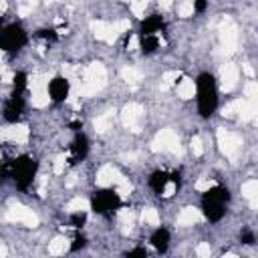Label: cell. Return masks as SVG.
Masks as SVG:
<instances>
[{
    "instance_id": "obj_7",
    "label": "cell",
    "mask_w": 258,
    "mask_h": 258,
    "mask_svg": "<svg viewBox=\"0 0 258 258\" xmlns=\"http://www.w3.org/2000/svg\"><path fill=\"white\" fill-rule=\"evenodd\" d=\"M69 93H71V83H69L67 77L56 75V77H52V79L48 81V97H50V101H52L54 105L64 103L67 97H69Z\"/></svg>"
},
{
    "instance_id": "obj_11",
    "label": "cell",
    "mask_w": 258,
    "mask_h": 258,
    "mask_svg": "<svg viewBox=\"0 0 258 258\" xmlns=\"http://www.w3.org/2000/svg\"><path fill=\"white\" fill-rule=\"evenodd\" d=\"M147 183H149V187H151V191H153V194L161 196V194L165 191L167 183H169V173H167V171H161V169H157V171H153V173L149 175Z\"/></svg>"
},
{
    "instance_id": "obj_1",
    "label": "cell",
    "mask_w": 258,
    "mask_h": 258,
    "mask_svg": "<svg viewBox=\"0 0 258 258\" xmlns=\"http://www.w3.org/2000/svg\"><path fill=\"white\" fill-rule=\"evenodd\" d=\"M36 171H38V161L32 155L22 153V155H18L14 159H8L2 165V169H0V181L4 177H10L12 183L16 185V189L26 191L32 185V181L36 177Z\"/></svg>"
},
{
    "instance_id": "obj_14",
    "label": "cell",
    "mask_w": 258,
    "mask_h": 258,
    "mask_svg": "<svg viewBox=\"0 0 258 258\" xmlns=\"http://www.w3.org/2000/svg\"><path fill=\"white\" fill-rule=\"evenodd\" d=\"M69 224L75 228V230H81L85 224H87V214L85 212H75L69 216Z\"/></svg>"
},
{
    "instance_id": "obj_21",
    "label": "cell",
    "mask_w": 258,
    "mask_h": 258,
    "mask_svg": "<svg viewBox=\"0 0 258 258\" xmlns=\"http://www.w3.org/2000/svg\"><path fill=\"white\" fill-rule=\"evenodd\" d=\"M169 181H173V183L179 187V183H181V175H179V171H171V173H169Z\"/></svg>"
},
{
    "instance_id": "obj_13",
    "label": "cell",
    "mask_w": 258,
    "mask_h": 258,
    "mask_svg": "<svg viewBox=\"0 0 258 258\" xmlns=\"http://www.w3.org/2000/svg\"><path fill=\"white\" fill-rule=\"evenodd\" d=\"M28 85V75L24 71H16L12 77V95H24Z\"/></svg>"
},
{
    "instance_id": "obj_16",
    "label": "cell",
    "mask_w": 258,
    "mask_h": 258,
    "mask_svg": "<svg viewBox=\"0 0 258 258\" xmlns=\"http://www.w3.org/2000/svg\"><path fill=\"white\" fill-rule=\"evenodd\" d=\"M240 242L246 244V246H254V242H256L254 232H252V230H242V232H240Z\"/></svg>"
},
{
    "instance_id": "obj_4",
    "label": "cell",
    "mask_w": 258,
    "mask_h": 258,
    "mask_svg": "<svg viewBox=\"0 0 258 258\" xmlns=\"http://www.w3.org/2000/svg\"><path fill=\"white\" fill-rule=\"evenodd\" d=\"M89 206H91V210L97 216L111 218L115 212H119L123 208V200H121V196L115 189H111V187H99V189H95L91 194Z\"/></svg>"
},
{
    "instance_id": "obj_2",
    "label": "cell",
    "mask_w": 258,
    "mask_h": 258,
    "mask_svg": "<svg viewBox=\"0 0 258 258\" xmlns=\"http://www.w3.org/2000/svg\"><path fill=\"white\" fill-rule=\"evenodd\" d=\"M196 95H198V113L202 119H210L218 109V83L216 77L208 71H202L196 77Z\"/></svg>"
},
{
    "instance_id": "obj_10",
    "label": "cell",
    "mask_w": 258,
    "mask_h": 258,
    "mask_svg": "<svg viewBox=\"0 0 258 258\" xmlns=\"http://www.w3.org/2000/svg\"><path fill=\"white\" fill-rule=\"evenodd\" d=\"M169 242H171V234L167 228H157L149 236V244L157 250V254H165L169 248Z\"/></svg>"
},
{
    "instance_id": "obj_8",
    "label": "cell",
    "mask_w": 258,
    "mask_h": 258,
    "mask_svg": "<svg viewBox=\"0 0 258 258\" xmlns=\"http://www.w3.org/2000/svg\"><path fill=\"white\" fill-rule=\"evenodd\" d=\"M24 113V97L22 95H10V99L4 103V121L6 123H18Z\"/></svg>"
},
{
    "instance_id": "obj_9",
    "label": "cell",
    "mask_w": 258,
    "mask_h": 258,
    "mask_svg": "<svg viewBox=\"0 0 258 258\" xmlns=\"http://www.w3.org/2000/svg\"><path fill=\"white\" fill-rule=\"evenodd\" d=\"M165 28V20L161 14H151V16H145L141 22H139V34H157Z\"/></svg>"
},
{
    "instance_id": "obj_19",
    "label": "cell",
    "mask_w": 258,
    "mask_h": 258,
    "mask_svg": "<svg viewBox=\"0 0 258 258\" xmlns=\"http://www.w3.org/2000/svg\"><path fill=\"white\" fill-rule=\"evenodd\" d=\"M191 2H194V12H198V14L206 12V8H208V0H191Z\"/></svg>"
},
{
    "instance_id": "obj_18",
    "label": "cell",
    "mask_w": 258,
    "mask_h": 258,
    "mask_svg": "<svg viewBox=\"0 0 258 258\" xmlns=\"http://www.w3.org/2000/svg\"><path fill=\"white\" fill-rule=\"evenodd\" d=\"M125 256H127V258H133V256H143V258H145V256H147V250L139 246V248H133V250H127V252H125Z\"/></svg>"
},
{
    "instance_id": "obj_12",
    "label": "cell",
    "mask_w": 258,
    "mask_h": 258,
    "mask_svg": "<svg viewBox=\"0 0 258 258\" xmlns=\"http://www.w3.org/2000/svg\"><path fill=\"white\" fill-rule=\"evenodd\" d=\"M159 48V38L155 34H139V50L141 54H153Z\"/></svg>"
},
{
    "instance_id": "obj_22",
    "label": "cell",
    "mask_w": 258,
    "mask_h": 258,
    "mask_svg": "<svg viewBox=\"0 0 258 258\" xmlns=\"http://www.w3.org/2000/svg\"><path fill=\"white\" fill-rule=\"evenodd\" d=\"M2 26H4V18L0 16V30H2Z\"/></svg>"
},
{
    "instance_id": "obj_17",
    "label": "cell",
    "mask_w": 258,
    "mask_h": 258,
    "mask_svg": "<svg viewBox=\"0 0 258 258\" xmlns=\"http://www.w3.org/2000/svg\"><path fill=\"white\" fill-rule=\"evenodd\" d=\"M87 248V238L85 236H75V240H73V244H71V252H79V250H85Z\"/></svg>"
},
{
    "instance_id": "obj_20",
    "label": "cell",
    "mask_w": 258,
    "mask_h": 258,
    "mask_svg": "<svg viewBox=\"0 0 258 258\" xmlns=\"http://www.w3.org/2000/svg\"><path fill=\"white\" fill-rule=\"evenodd\" d=\"M69 129L75 131V133H79V131L83 129V121H79V119H77V121H71V123H69Z\"/></svg>"
},
{
    "instance_id": "obj_6",
    "label": "cell",
    "mask_w": 258,
    "mask_h": 258,
    "mask_svg": "<svg viewBox=\"0 0 258 258\" xmlns=\"http://www.w3.org/2000/svg\"><path fill=\"white\" fill-rule=\"evenodd\" d=\"M89 149H91L89 137H87L83 131L75 133V137H73V141H71V145H69V163H71V165H77V163L85 161L87 155H89Z\"/></svg>"
},
{
    "instance_id": "obj_5",
    "label": "cell",
    "mask_w": 258,
    "mask_h": 258,
    "mask_svg": "<svg viewBox=\"0 0 258 258\" xmlns=\"http://www.w3.org/2000/svg\"><path fill=\"white\" fill-rule=\"evenodd\" d=\"M28 42V32L24 30L22 24L14 22L8 26H2L0 30V50L4 52H18L20 48H24Z\"/></svg>"
},
{
    "instance_id": "obj_3",
    "label": "cell",
    "mask_w": 258,
    "mask_h": 258,
    "mask_svg": "<svg viewBox=\"0 0 258 258\" xmlns=\"http://www.w3.org/2000/svg\"><path fill=\"white\" fill-rule=\"evenodd\" d=\"M228 202H230V189L226 185H220V183L212 185L210 189H206L202 194V200H200V208H202L204 218L212 224L220 222L226 216Z\"/></svg>"
},
{
    "instance_id": "obj_15",
    "label": "cell",
    "mask_w": 258,
    "mask_h": 258,
    "mask_svg": "<svg viewBox=\"0 0 258 258\" xmlns=\"http://www.w3.org/2000/svg\"><path fill=\"white\" fill-rule=\"evenodd\" d=\"M34 36H36V38H42V40H48V42H56V40H58V34H56V30H52V28H38V30L34 32Z\"/></svg>"
}]
</instances>
